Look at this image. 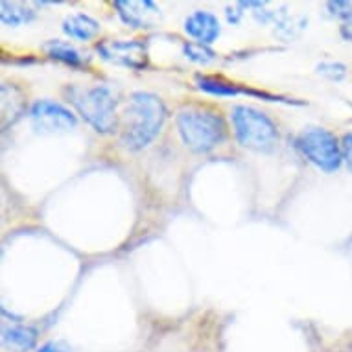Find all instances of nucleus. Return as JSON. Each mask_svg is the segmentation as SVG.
Wrapping results in <instances>:
<instances>
[{"instance_id":"nucleus-1","label":"nucleus","mask_w":352,"mask_h":352,"mask_svg":"<svg viewBox=\"0 0 352 352\" xmlns=\"http://www.w3.org/2000/svg\"><path fill=\"white\" fill-rule=\"evenodd\" d=\"M166 116L168 111L159 96L133 93L120 118L122 142L129 150H142L159 135Z\"/></svg>"},{"instance_id":"nucleus-2","label":"nucleus","mask_w":352,"mask_h":352,"mask_svg":"<svg viewBox=\"0 0 352 352\" xmlns=\"http://www.w3.org/2000/svg\"><path fill=\"white\" fill-rule=\"evenodd\" d=\"M177 129L186 148L196 153H208L227 139L223 116L201 107L181 109L177 115Z\"/></svg>"},{"instance_id":"nucleus-3","label":"nucleus","mask_w":352,"mask_h":352,"mask_svg":"<svg viewBox=\"0 0 352 352\" xmlns=\"http://www.w3.org/2000/svg\"><path fill=\"white\" fill-rule=\"evenodd\" d=\"M65 94L81 118L98 133H113L118 127L116 98L107 85L67 87Z\"/></svg>"},{"instance_id":"nucleus-4","label":"nucleus","mask_w":352,"mask_h":352,"mask_svg":"<svg viewBox=\"0 0 352 352\" xmlns=\"http://www.w3.org/2000/svg\"><path fill=\"white\" fill-rule=\"evenodd\" d=\"M231 122L236 140L243 148L267 153L277 146L278 129L266 113L249 105H236L231 111Z\"/></svg>"},{"instance_id":"nucleus-5","label":"nucleus","mask_w":352,"mask_h":352,"mask_svg":"<svg viewBox=\"0 0 352 352\" xmlns=\"http://www.w3.org/2000/svg\"><path fill=\"white\" fill-rule=\"evenodd\" d=\"M297 148L314 166L327 173L338 172L343 164L341 142L324 127H306L297 139Z\"/></svg>"},{"instance_id":"nucleus-6","label":"nucleus","mask_w":352,"mask_h":352,"mask_svg":"<svg viewBox=\"0 0 352 352\" xmlns=\"http://www.w3.org/2000/svg\"><path fill=\"white\" fill-rule=\"evenodd\" d=\"M100 58L109 63L144 70L148 67V45L142 39H105L96 45Z\"/></svg>"},{"instance_id":"nucleus-7","label":"nucleus","mask_w":352,"mask_h":352,"mask_svg":"<svg viewBox=\"0 0 352 352\" xmlns=\"http://www.w3.org/2000/svg\"><path fill=\"white\" fill-rule=\"evenodd\" d=\"M30 120L37 133H65L78 124L72 111L52 100H37L30 109Z\"/></svg>"},{"instance_id":"nucleus-8","label":"nucleus","mask_w":352,"mask_h":352,"mask_svg":"<svg viewBox=\"0 0 352 352\" xmlns=\"http://www.w3.org/2000/svg\"><path fill=\"white\" fill-rule=\"evenodd\" d=\"M118 15L131 28H153L161 17V8L151 0H116Z\"/></svg>"},{"instance_id":"nucleus-9","label":"nucleus","mask_w":352,"mask_h":352,"mask_svg":"<svg viewBox=\"0 0 352 352\" xmlns=\"http://www.w3.org/2000/svg\"><path fill=\"white\" fill-rule=\"evenodd\" d=\"M185 32L190 37H194L197 43L208 47L210 43H214L219 37L221 26H219V21L216 15L203 12V10H197V12L190 13L185 19Z\"/></svg>"},{"instance_id":"nucleus-10","label":"nucleus","mask_w":352,"mask_h":352,"mask_svg":"<svg viewBox=\"0 0 352 352\" xmlns=\"http://www.w3.org/2000/svg\"><path fill=\"white\" fill-rule=\"evenodd\" d=\"M37 330L28 324H10L2 330V346L8 352H30L37 345Z\"/></svg>"},{"instance_id":"nucleus-11","label":"nucleus","mask_w":352,"mask_h":352,"mask_svg":"<svg viewBox=\"0 0 352 352\" xmlns=\"http://www.w3.org/2000/svg\"><path fill=\"white\" fill-rule=\"evenodd\" d=\"M197 89H201L205 93L214 94V96H236V94H254V96H262V98H267L270 102H275V98L272 94L266 93H256V91H249V89H243L238 83H232V81H227L223 78H214V76H197L196 78Z\"/></svg>"},{"instance_id":"nucleus-12","label":"nucleus","mask_w":352,"mask_h":352,"mask_svg":"<svg viewBox=\"0 0 352 352\" xmlns=\"http://www.w3.org/2000/svg\"><path fill=\"white\" fill-rule=\"evenodd\" d=\"M63 32L70 39L91 41L100 32V23L85 13H74L63 21Z\"/></svg>"},{"instance_id":"nucleus-13","label":"nucleus","mask_w":352,"mask_h":352,"mask_svg":"<svg viewBox=\"0 0 352 352\" xmlns=\"http://www.w3.org/2000/svg\"><path fill=\"white\" fill-rule=\"evenodd\" d=\"M34 10H30V8H26L24 4L8 2V0L0 2V21H2V24H6V26L17 28L21 24L34 21Z\"/></svg>"},{"instance_id":"nucleus-14","label":"nucleus","mask_w":352,"mask_h":352,"mask_svg":"<svg viewBox=\"0 0 352 352\" xmlns=\"http://www.w3.org/2000/svg\"><path fill=\"white\" fill-rule=\"evenodd\" d=\"M306 23L308 21L305 17H294V15H289L286 8H280L278 12H275V17H273L275 34L278 37H283V39H294L295 35L305 28Z\"/></svg>"},{"instance_id":"nucleus-15","label":"nucleus","mask_w":352,"mask_h":352,"mask_svg":"<svg viewBox=\"0 0 352 352\" xmlns=\"http://www.w3.org/2000/svg\"><path fill=\"white\" fill-rule=\"evenodd\" d=\"M45 50H47V54L50 58L56 59V61H61V63L65 65H69V67H81V65H83L81 54L78 52L70 43L52 39L45 45Z\"/></svg>"},{"instance_id":"nucleus-16","label":"nucleus","mask_w":352,"mask_h":352,"mask_svg":"<svg viewBox=\"0 0 352 352\" xmlns=\"http://www.w3.org/2000/svg\"><path fill=\"white\" fill-rule=\"evenodd\" d=\"M2 126L8 124V116H12V122H15L24 111L23 93L17 87L2 85Z\"/></svg>"},{"instance_id":"nucleus-17","label":"nucleus","mask_w":352,"mask_h":352,"mask_svg":"<svg viewBox=\"0 0 352 352\" xmlns=\"http://www.w3.org/2000/svg\"><path fill=\"white\" fill-rule=\"evenodd\" d=\"M183 54H185L186 59L199 65H208L216 59V52L212 48H208L207 45H201V43H185Z\"/></svg>"},{"instance_id":"nucleus-18","label":"nucleus","mask_w":352,"mask_h":352,"mask_svg":"<svg viewBox=\"0 0 352 352\" xmlns=\"http://www.w3.org/2000/svg\"><path fill=\"white\" fill-rule=\"evenodd\" d=\"M319 76H323L330 81H341L346 78V65L340 63V61H323L316 67Z\"/></svg>"},{"instance_id":"nucleus-19","label":"nucleus","mask_w":352,"mask_h":352,"mask_svg":"<svg viewBox=\"0 0 352 352\" xmlns=\"http://www.w3.org/2000/svg\"><path fill=\"white\" fill-rule=\"evenodd\" d=\"M327 12L332 17L343 21V24L352 23V2H349V0H332V2H327Z\"/></svg>"},{"instance_id":"nucleus-20","label":"nucleus","mask_w":352,"mask_h":352,"mask_svg":"<svg viewBox=\"0 0 352 352\" xmlns=\"http://www.w3.org/2000/svg\"><path fill=\"white\" fill-rule=\"evenodd\" d=\"M341 155H343V162L352 173V133H345L341 137Z\"/></svg>"},{"instance_id":"nucleus-21","label":"nucleus","mask_w":352,"mask_h":352,"mask_svg":"<svg viewBox=\"0 0 352 352\" xmlns=\"http://www.w3.org/2000/svg\"><path fill=\"white\" fill-rule=\"evenodd\" d=\"M226 13H227V21H229V23L238 24V23H240V19H242V15H243V10L236 4V8H231V6L227 8Z\"/></svg>"},{"instance_id":"nucleus-22","label":"nucleus","mask_w":352,"mask_h":352,"mask_svg":"<svg viewBox=\"0 0 352 352\" xmlns=\"http://www.w3.org/2000/svg\"><path fill=\"white\" fill-rule=\"evenodd\" d=\"M37 352H70V351L69 349H65L63 345L56 343V341H48V343H45V345L41 346Z\"/></svg>"},{"instance_id":"nucleus-23","label":"nucleus","mask_w":352,"mask_h":352,"mask_svg":"<svg viewBox=\"0 0 352 352\" xmlns=\"http://www.w3.org/2000/svg\"><path fill=\"white\" fill-rule=\"evenodd\" d=\"M340 32H341V37H343V39L351 41V43H352V23L343 24Z\"/></svg>"}]
</instances>
